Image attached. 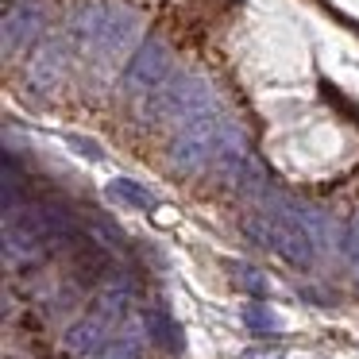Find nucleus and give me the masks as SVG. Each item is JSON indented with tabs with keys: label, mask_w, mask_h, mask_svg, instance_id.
Listing matches in <instances>:
<instances>
[{
	"label": "nucleus",
	"mask_w": 359,
	"mask_h": 359,
	"mask_svg": "<svg viewBox=\"0 0 359 359\" xmlns=\"http://www.w3.org/2000/svg\"><path fill=\"white\" fill-rule=\"evenodd\" d=\"M243 232L259 248H271L274 255H282L294 266H309L317 255V240L305 224V205H294L290 197L274 194L271 186L259 194V209L243 212Z\"/></svg>",
	"instance_id": "f257e3e1"
},
{
	"label": "nucleus",
	"mask_w": 359,
	"mask_h": 359,
	"mask_svg": "<svg viewBox=\"0 0 359 359\" xmlns=\"http://www.w3.org/2000/svg\"><path fill=\"white\" fill-rule=\"evenodd\" d=\"M70 32L89 58L112 62V58H124L128 50L140 43L143 24L128 4H120V0H89V4H81V8L74 12Z\"/></svg>",
	"instance_id": "f03ea898"
},
{
	"label": "nucleus",
	"mask_w": 359,
	"mask_h": 359,
	"mask_svg": "<svg viewBox=\"0 0 359 359\" xmlns=\"http://www.w3.org/2000/svg\"><path fill=\"white\" fill-rule=\"evenodd\" d=\"M170 74H174V66H170V50H166V43L163 39H143L140 47H135L128 70H124V89L132 97H147L151 89L163 86Z\"/></svg>",
	"instance_id": "7ed1b4c3"
},
{
	"label": "nucleus",
	"mask_w": 359,
	"mask_h": 359,
	"mask_svg": "<svg viewBox=\"0 0 359 359\" xmlns=\"http://www.w3.org/2000/svg\"><path fill=\"white\" fill-rule=\"evenodd\" d=\"M43 27V12L35 8V4H8L4 8V55H16L20 47H27V43L39 35Z\"/></svg>",
	"instance_id": "20e7f679"
},
{
	"label": "nucleus",
	"mask_w": 359,
	"mask_h": 359,
	"mask_svg": "<svg viewBox=\"0 0 359 359\" xmlns=\"http://www.w3.org/2000/svg\"><path fill=\"white\" fill-rule=\"evenodd\" d=\"M62 66H66L62 43H58L55 35H47V39L35 47V58L27 62V81H32V89H58Z\"/></svg>",
	"instance_id": "39448f33"
},
{
	"label": "nucleus",
	"mask_w": 359,
	"mask_h": 359,
	"mask_svg": "<svg viewBox=\"0 0 359 359\" xmlns=\"http://www.w3.org/2000/svg\"><path fill=\"white\" fill-rule=\"evenodd\" d=\"M143 328H147V336H151V344L155 348H163V351H174L178 355L182 351V328H178V320L170 317V313L163 309V305H155V309H147L143 313Z\"/></svg>",
	"instance_id": "423d86ee"
},
{
	"label": "nucleus",
	"mask_w": 359,
	"mask_h": 359,
	"mask_svg": "<svg viewBox=\"0 0 359 359\" xmlns=\"http://www.w3.org/2000/svg\"><path fill=\"white\" fill-rule=\"evenodd\" d=\"M109 201H116V205H128V209H140V212H151L155 209V194L151 189H143L140 182H132V178H116V182H109Z\"/></svg>",
	"instance_id": "0eeeda50"
},
{
	"label": "nucleus",
	"mask_w": 359,
	"mask_h": 359,
	"mask_svg": "<svg viewBox=\"0 0 359 359\" xmlns=\"http://www.w3.org/2000/svg\"><path fill=\"white\" fill-rule=\"evenodd\" d=\"M243 325H248L251 332L266 336V332H278V328H282V320H278V313H274L271 305L251 302V305H243Z\"/></svg>",
	"instance_id": "6e6552de"
},
{
	"label": "nucleus",
	"mask_w": 359,
	"mask_h": 359,
	"mask_svg": "<svg viewBox=\"0 0 359 359\" xmlns=\"http://www.w3.org/2000/svg\"><path fill=\"white\" fill-rule=\"evenodd\" d=\"M101 359H140V340H135L132 332H124V336H112V340L104 344Z\"/></svg>",
	"instance_id": "1a4fd4ad"
},
{
	"label": "nucleus",
	"mask_w": 359,
	"mask_h": 359,
	"mask_svg": "<svg viewBox=\"0 0 359 359\" xmlns=\"http://www.w3.org/2000/svg\"><path fill=\"white\" fill-rule=\"evenodd\" d=\"M232 278H236V286L251 290V294H259V297L266 294V286H271V282H266V274H259L255 266H248V263H236L232 266Z\"/></svg>",
	"instance_id": "9d476101"
},
{
	"label": "nucleus",
	"mask_w": 359,
	"mask_h": 359,
	"mask_svg": "<svg viewBox=\"0 0 359 359\" xmlns=\"http://www.w3.org/2000/svg\"><path fill=\"white\" fill-rule=\"evenodd\" d=\"M344 259H348L351 274H355V282H359V217L348 224V236H344Z\"/></svg>",
	"instance_id": "9b49d317"
}]
</instances>
